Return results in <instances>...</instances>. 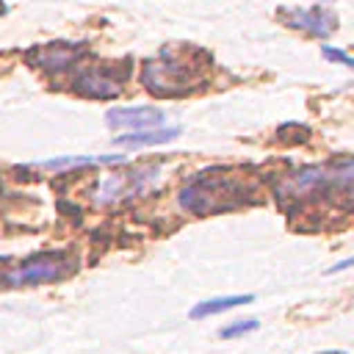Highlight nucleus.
<instances>
[{
    "label": "nucleus",
    "mask_w": 354,
    "mask_h": 354,
    "mask_svg": "<svg viewBox=\"0 0 354 354\" xmlns=\"http://www.w3.org/2000/svg\"><path fill=\"white\" fill-rule=\"evenodd\" d=\"M246 196V188L230 177H199L191 185L183 188L180 194V205L196 216L205 213H216V210H230L235 205H241V199Z\"/></svg>",
    "instance_id": "f257e3e1"
},
{
    "label": "nucleus",
    "mask_w": 354,
    "mask_h": 354,
    "mask_svg": "<svg viewBox=\"0 0 354 354\" xmlns=\"http://www.w3.org/2000/svg\"><path fill=\"white\" fill-rule=\"evenodd\" d=\"M194 80H196V66H188L183 58L169 55V53H163L160 58L149 61L141 69V83L152 94H160V97H174V94L191 91Z\"/></svg>",
    "instance_id": "f03ea898"
},
{
    "label": "nucleus",
    "mask_w": 354,
    "mask_h": 354,
    "mask_svg": "<svg viewBox=\"0 0 354 354\" xmlns=\"http://www.w3.org/2000/svg\"><path fill=\"white\" fill-rule=\"evenodd\" d=\"M69 271V260L64 254H36L19 266H11L0 274V285H36V282H55Z\"/></svg>",
    "instance_id": "7ed1b4c3"
},
{
    "label": "nucleus",
    "mask_w": 354,
    "mask_h": 354,
    "mask_svg": "<svg viewBox=\"0 0 354 354\" xmlns=\"http://www.w3.org/2000/svg\"><path fill=\"white\" fill-rule=\"evenodd\" d=\"M155 180H158V166H138L124 174H111L108 180L100 183L97 202L111 205L119 199H133L136 194H144L149 185H155Z\"/></svg>",
    "instance_id": "20e7f679"
},
{
    "label": "nucleus",
    "mask_w": 354,
    "mask_h": 354,
    "mask_svg": "<svg viewBox=\"0 0 354 354\" xmlns=\"http://www.w3.org/2000/svg\"><path fill=\"white\" fill-rule=\"evenodd\" d=\"M72 88L83 97L108 100L122 94V77L108 66H86L72 77Z\"/></svg>",
    "instance_id": "39448f33"
},
{
    "label": "nucleus",
    "mask_w": 354,
    "mask_h": 354,
    "mask_svg": "<svg viewBox=\"0 0 354 354\" xmlns=\"http://www.w3.org/2000/svg\"><path fill=\"white\" fill-rule=\"evenodd\" d=\"M282 19L288 28H296L301 33H310V36H329L335 28H337V17L324 8V6H310V8H285L282 11Z\"/></svg>",
    "instance_id": "423d86ee"
},
{
    "label": "nucleus",
    "mask_w": 354,
    "mask_h": 354,
    "mask_svg": "<svg viewBox=\"0 0 354 354\" xmlns=\"http://www.w3.org/2000/svg\"><path fill=\"white\" fill-rule=\"evenodd\" d=\"M86 53V47L80 44H69V41H53V44H44L39 50L30 53V61L44 69V72H61V69H72L80 55Z\"/></svg>",
    "instance_id": "0eeeda50"
},
{
    "label": "nucleus",
    "mask_w": 354,
    "mask_h": 354,
    "mask_svg": "<svg viewBox=\"0 0 354 354\" xmlns=\"http://www.w3.org/2000/svg\"><path fill=\"white\" fill-rule=\"evenodd\" d=\"M105 122L111 127H160L163 124V111L158 108H113L105 113Z\"/></svg>",
    "instance_id": "6e6552de"
},
{
    "label": "nucleus",
    "mask_w": 354,
    "mask_h": 354,
    "mask_svg": "<svg viewBox=\"0 0 354 354\" xmlns=\"http://www.w3.org/2000/svg\"><path fill=\"white\" fill-rule=\"evenodd\" d=\"M180 136V127H144L141 133H124L119 138H113V144L119 147H152V144H166L171 138Z\"/></svg>",
    "instance_id": "1a4fd4ad"
},
{
    "label": "nucleus",
    "mask_w": 354,
    "mask_h": 354,
    "mask_svg": "<svg viewBox=\"0 0 354 354\" xmlns=\"http://www.w3.org/2000/svg\"><path fill=\"white\" fill-rule=\"evenodd\" d=\"M249 301H254L252 293H246V296H227V299H207V301L196 304L188 313V318H207V315H216V313H224L230 307H241V304H249Z\"/></svg>",
    "instance_id": "9d476101"
},
{
    "label": "nucleus",
    "mask_w": 354,
    "mask_h": 354,
    "mask_svg": "<svg viewBox=\"0 0 354 354\" xmlns=\"http://www.w3.org/2000/svg\"><path fill=\"white\" fill-rule=\"evenodd\" d=\"M260 324L254 321V318H249V321H235V324H230V326H224L218 335L221 337H238V335H246V332H254Z\"/></svg>",
    "instance_id": "9b49d317"
},
{
    "label": "nucleus",
    "mask_w": 354,
    "mask_h": 354,
    "mask_svg": "<svg viewBox=\"0 0 354 354\" xmlns=\"http://www.w3.org/2000/svg\"><path fill=\"white\" fill-rule=\"evenodd\" d=\"M321 55H324L326 61H332V64H343V66H351V69H354V58L346 55L343 50H335V47L324 44V47H321Z\"/></svg>",
    "instance_id": "f8f14e48"
},
{
    "label": "nucleus",
    "mask_w": 354,
    "mask_h": 354,
    "mask_svg": "<svg viewBox=\"0 0 354 354\" xmlns=\"http://www.w3.org/2000/svg\"><path fill=\"white\" fill-rule=\"evenodd\" d=\"M351 266H354V257H348V260H340L337 266L326 268V274H337V271H346V268H351Z\"/></svg>",
    "instance_id": "ddd939ff"
},
{
    "label": "nucleus",
    "mask_w": 354,
    "mask_h": 354,
    "mask_svg": "<svg viewBox=\"0 0 354 354\" xmlns=\"http://www.w3.org/2000/svg\"><path fill=\"white\" fill-rule=\"evenodd\" d=\"M324 354H343V351H324Z\"/></svg>",
    "instance_id": "4468645a"
},
{
    "label": "nucleus",
    "mask_w": 354,
    "mask_h": 354,
    "mask_svg": "<svg viewBox=\"0 0 354 354\" xmlns=\"http://www.w3.org/2000/svg\"><path fill=\"white\" fill-rule=\"evenodd\" d=\"M0 14H3V3H0Z\"/></svg>",
    "instance_id": "2eb2a0df"
}]
</instances>
